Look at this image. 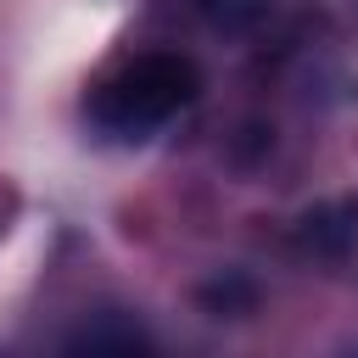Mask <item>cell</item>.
Returning a JSON list of instances; mask_svg holds the SVG:
<instances>
[{
	"label": "cell",
	"mask_w": 358,
	"mask_h": 358,
	"mask_svg": "<svg viewBox=\"0 0 358 358\" xmlns=\"http://www.w3.org/2000/svg\"><path fill=\"white\" fill-rule=\"evenodd\" d=\"M196 6V17L207 22V28H218V34H241V28H252L263 11H268V0H190Z\"/></svg>",
	"instance_id": "7a4b0ae2"
},
{
	"label": "cell",
	"mask_w": 358,
	"mask_h": 358,
	"mask_svg": "<svg viewBox=\"0 0 358 358\" xmlns=\"http://www.w3.org/2000/svg\"><path fill=\"white\" fill-rule=\"evenodd\" d=\"M190 95H196V67L173 50H145L95 84L90 117H95V129H106L117 140H140V134L162 129L173 112H185Z\"/></svg>",
	"instance_id": "6da1fadb"
}]
</instances>
